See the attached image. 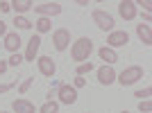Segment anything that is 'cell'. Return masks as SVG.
<instances>
[{
  "label": "cell",
  "mask_w": 152,
  "mask_h": 113,
  "mask_svg": "<svg viewBox=\"0 0 152 113\" xmlns=\"http://www.w3.org/2000/svg\"><path fill=\"white\" fill-rule=\"evenodd\" d=\"M93 52V41L89 36H80L75 43L70 45V56L75 59V61H86Z\"/></svg>",
  "instance_id": "6da1fadb"
},
{
  "label": "cell",
  "mask_w": 152,
  "mask_h": 113,
  "mask_svg": "<svg viewBox=\"0 0 152 113\" xmlns=\"http://www.w3.org/2000/svg\"><path fill=\"white\" fill-rule=\"evenodd\" d=\"M91 16H93V23L98 25V30H102V32H114L116 20H114L111 14H107L104 9H93Z\"/></svg>",
  "instance_id": "7a4b0ae2"
},
{
  "label": "cell",
  "mask_w": 152,
  "mask_h": 113,
  "mask_svg": "<svg viewBox=\"0 0 152 113\" xmlns=\"http://www.w3.org/2000/svg\"><path fill=\"white\" fill-rule=\"evenodd\" d=\"M141 77H143V68L141 66H129V68L123 70L121 75H116V79H118L121 86H132L134 82H139Z\"/></svg>",
  "instance_id": "3957f363"
},
{
  "label": "cell",
  "mask_w": 152,
  "mask_h": 113,
  "mask_svg": "<svg viewBox=\"0 0 152 113\" xmlns=\"http://www.w3.org/2000/svg\"><path fill=\"white\" fill-rule=\"evenodd\" d=\"M57 100L61 104H75L77 102V88H73V84H59L57 86Z\"/></svg>",
  "instance_id": "277c9868"
},
{
  "label": "cell",
  "mask_w": 152,
  "mask_h": 113,
  "mask_svg": "<svg viewBox=\"0 0 152 113\" xmlns=\"http://www.w3.org/2000/svg\"><path fill=\"white\" fill-rule=\"evenodd\" d=\"M52 45H55V50H57V52H64L70 45V32L66 30V27L55 30V32H52Z\"/></svg>",
  "instance_id": "5b68a950"
},
{
  "label": "cell",
  "mask_w": 152,
  "mask_h": 113,
  "mask_svg": "<svg viewBox=\"0 0 152 113\" xmlns=\"http://www.w3.org/2000/svg\"><path fill=\"white\" fill-rule=\"evenodd\" d=\"M129 43V34H127L125 30H114L109 32L107 36V48H111V50H116V48H123V45Z\"/></svg>",
  "instance_id": "8992f818"
},
{
  "label": "cell",
  "mask_w": 152,
  "mask_h": 113,
  "mask_svg": "<svg viewBox=\"0 0 152 113\" xmlns=\"http://www.w3.org/2000/svg\"><path fill=\"white\" fill-rule=\"evenodd\" d=\"M34 12L41 18H50V16H59L61 14V5L59 2H41V5L34 7Z\"/></svg>",
  "instance_id": "52a82bcc"
},
{
  "label": "cell",
  "mask_w": 152,
  "mask_h": 113,
  "mask_svg": "<svg viewBox=\"0 0 152 113\" xmlns=\"http://www.w3.org/2000/svg\"><path fill=\"white\" fill-rule=\"evenodd\" d=\"M118 14H121L123 20H134L136 18V2L134 0H123V2H118Z\"/></svg>",
  "instance_id": "ba28073f"
},
{
  "label": "cell",
  "mask_w": 152,
  "mask_h": 113,
  "mask_svg": "<svg viewBox=\"0 0 152 113\" xmlns=\"http://www.w3.org/2000/svg\"><path fill=\"white\" fill-rule=\"evenodd\" d=\"M37 66H39V72H41L43 77H52L55 72H57V63L52 61L50 56H39Z\"/></svg>",
  "instance_id": "9c48e42d"
},
{
  "label": "cell",
  "mask_w": 152,
  "mask_h": 113,
  "mask_svg": "<svg viewBox=\"0 0 152 113\" xmlns=\"http://www.w3.org/2000/svg\"><path fill=\"white\" fill-rule=\"evenodd\" d=\"M39 48H41V36L39 34H34V36L27 41V48H25V54H23V59L25 61H34L39 54Z\"/></svg>",
  "instance_id": "30bf717a"
},
{
  "label": "cell",
  "mask_w": 152,
  "mask_h": 113,
  "mask_svg": "<svg viewBox=\"0 0 152 113\" xmlns=\"http://www.w3.org/2000/svg\"><path fill=\"white\" fill-rule=\"evenodd\" d=\"M2 48L9 50L12 54H16V52L20 50V36L16 34V32H7V34H5V41H2Z\"/></svg>",
  "instance_id": "8fae6325"
},
{
  "label": "cell",
  "mask_w": 152,
  "mask_h": 113,
  "mask_svg": "<svg viewBox=\"0 0 152 113\" xmlns=\"http://www.w3.org/2000/svg\"><path fill=\"white\" fill-rule=\"evenodd\" d=\"M98 82H100L102 86L114 84L116 82V70H114V66H102V68H98Z\"/></svg>",
  "instance_id": "7c38bea8"
},
{
  "label": "cell",
  "mask_w": 152,
  "mask_h": 113,
  "mask_svg": "<svg viewBox=\"0 0 152 113\" xmlns=\"http://www.w3.org/2000/svg\"><path fill=\"white\" fill-rule=\"evenodd\" d=\"M12 109L16 113H34L37 109H34V104H32L30 100H23V97H18V100L12 102Z\"/></svg>",
  "instance_id": "4fadbf2b"
},
{
  "label": "cell",
  "mask_w": 152,
  "mask_h": 113,
  "mask_svg": "<svg viewBox=\"0 0 152 113\" xmlns=\"http://www.w3.org/2000/svg\"><path fill=\"white\" fill-rule=\"evenodd\" d=\"M98 54H100V59L104 61V66H114V63L118 61L116 50H111V48H107V45H102L100 50H98Z\"/></svg>",
  "instance_id": "5bb4252c"
},
{
  "label": "cell",
  "mask_w": 152,
  "mask_h": 113,
  "mask_svg": "<svg viewBox=\"0 0 152 113\" xmlns=\"http://www.w3.org/2000/svg\"><path fill=\"white\" fill-rule=\"evenodd\" d=\"M136 34H139V38L143 41V45H152V30L148 23H141L139 27H136Z\"/></svg>",
  "instance_id": "9a60e30c"
},
{
  "label": "cell",
  "mask_w": 152,
  "mask_h": 113,
  "mask_svg": "<svg viewBox=\"0 0 152 113\" xmlns=\"http://www.w3.org/2000/svg\"><path fill=\"white\" fill-rule=\"evenodd\" d=\"M32 27H37V34L41 36V34H45V32L52 30V20H50V18H39Z\"/></svg>",
  "instance_id": "2e32d148"
},
{
  "label": "cell",
  "mask_w": 152,
  "mask_h": 113,
  "mask_svg": "<svg viewBox=\"0 0 152 113\" xmlns=\"http://www.w3.org/2000/svg\"><path fill=\"white\" fill-rule=\"evenodd\" d=\"M12 9H16L18 14H25V12H30V9H32V0H14Z\"/></svg>",
  "instance_id": "e0dca14e"
},
{
  "label": "cell",
  "mask_w": 152,
  "mask_h": 113,
  "mask_svg": "<svg viewBox=\"0 0 152 113\" xmlns=\"http://www.w3.org/2000/svg\"><path fill=\"white\" fill-rule=\"evenodd\" d=\"M39 113H59V102H55V100H48L43 104V106L39 109Z\"/></svg>",
  "instance_id": "ac0fdd59"
},
{
  "label": "cell",
  "mask_w": 152,
  "mask_h": 113,
  "mask_svg": "<svg viewBox=\"0 0 152 113\" xmlns=\"http://www.w3.org/2000/svg\"><path fill=\"white\" fill-rule=\"evenodd\" d=\"M14 27H18V30H32V23L25 16H16V18H14Z\"/></svg>",
  "instance_id": "d6986e66"
},
{
  "label": "cell",
  "mask_w": 152,
  "mask_h": 113,
  "mask_svg": "<svg viewBox=\"0 0 152 113\" xmlns=\"http://www.w3.org/2000/svg\"><path fill=\"white\" fill-rule=\"evenodd\" d=\"M91 70H93V63L89 61V63H80L75 72H77V77H84V75H86V72H91Z\"/></svg>",
  "instance_id": "ffe728a7"
},
{
  "label": "cell",
  "mask_w": 152,
  "mask_h": 113,
  "mask_svg": "<svg viewBox=\"0 0 152 113\" xmlns=\"http://www.w3.org/2000/svg\"><path fill=\"white\" fill-rule=\"evenodd\" d=\"M20 63H23V54H18V52H16V54H12V56H9L7 66H12V68H18Z\"/></svg>",
  "instance_id": "44dd1931"
},
{
  "label": "cell",
  "mask_w": 152,
  "mask_h": 113,
  "mask_svg": "<svg viewBox=\"0 0 152 113\" xmlns=\"http://www.w3.org/2000/svg\"><path fill=\"white\" fill-rule=\"evenodd\" d=\"M32 82H34V79H32V77H27V79H23V82H20V86H18V93H20V95H25L27 91H30Z\"/></svg>",
  "instance_id": "7402d4cb"
},
{
  "label": "cell",
  "mask_w": 152,
  "mask_h": 113,
  "mask_svg": "<svg viewBox=\"0 0 152 113\" xmlns=\"http://www.w3.org/2000/svg\"><path fill=\"white\" fill-rule=\"evenodd\" d=\"M139 111H141V113H150V111H152V102H150V100H143V102L139 104Z\"/></svg>",
  "instance_id": "603a6c76"
},
{
  "label": "cell",
  "mask_w": 152,
  "mask_h": 113,
  "mask_svg": "<svg viewBox=\"0 0 152 113\" xmlns=\"http://www.w3.org/2000/svg\"><path fill=\"white\" fill-rule=\"evenodd\" d=\"M150 93L152 91H150V86H148V88H143V91H136L134 95H136V97H143V100H150Z\"/></svg>",
  "instance_id": "cb8c5ba5"
},
{
  "label": "cell",
  "mask_w": 152,
  "mask_h": 113,
  "mask_svg": "<svg viewBox=\"0 0 152 113\" xmlns=\"http://www.w3.org/2000/svg\"><path fill=\"white\" fill-rule=\"evenodd\" d=\"M0 12H2V14L12 12V2H5V0H0Z\"/></svg>",
  "instance_id": "d4e9b609"
},
{
  "label": "cell",
  "mask_w": 152,
  "mask_h": 113,
  "mask_svg": "<svg viewBox=\"0 0 152 113\" xmlns=\"http://www.w3.org/2000/svg\"><path fill=\"white\" fill-rule=\"evenodd\" d=\"M84 84H86V82H84V77H75V79H73V88H82Z\"/></svg>",
  "instance_id": "484cf974"
},
{
  "label": "cell",
  "mask_w": 152,
  "mask_h": 113,
  "mask_svg": "<svg viewBox=\"0 0 152 113\" xmlns=\"http://www.w3.org/2000/svg\"><path fill=\"white\" fill-rule=\"evenodd\" d=\"M14 86H16V84H0V95L7 93V91H9V88H14Z\"/></svg>",
  "instance_id": "4316f807"
},
{
  "label": "cell",
  "mask_w": 152,
  "mask_h": 113,
  "mask_svg": "<svg viewBox=\"0 0 152 113\" xmlns=\"http://www.w3.org/2000/svg\"><path fill=\"white\" fill-rule=\"evenodd\" d=\"M139 5L143 7V9H145V12H150V7H152V2H150V0H141Z\"/></svg>",
  "instance_id": "83f0119b"
},
{
  "label": "cell",
  "mask_w": 152,
  "mask_h": 113,
  "mask_svg": "<svg viewBox=\"0 0 152 113\" xmlns=\"http://www.w3.org/2000/svg\"><path fill=\"white\" fill-rule=\"evenodd\" d=\"M7 72V61H0V75H5Z\"/></svg>",
  "instance_id": "f1b7e54d"
},
{
  "label": "cell",
  "mask_w": 152,
  "mask_h": 113,
  "mask_svg": "<svg viewBox=\"0 0 152 113\" xmlns=\"http://www.w3.org/2000/svg\"><path fill=\"white\" fill-rule=\"evenodd\" d=\"M5 34H7V27H5V23L0 20V36H5Z\"/></svg>",
  "instance_id": "f546056e"
},
{
  "label": "cell",
  "mask_w": 152,
  "mask_h": 113,
  "mask_svg": "<svg viewBox=\"0 0 152 113\" xmlns=\"http://www.w3.org/2000/svg\"><path fill=\"white\" fill-rule=\"evenodd\" d=\"M143 18H145V23L150 25V18H152V14H150V12H143Z\"/></svg>",
  "instance_id": "4dcf8cb0"
},
{
  "label": "cell",
  "mask_w": 152,
  "mask_h": 113,
  "mask_svg": "<svg viewBox=\"0 0 152 113\" xmlns=\"http://www.w3.org/2000/svg\"><path fill=\"white\" fill-rule=\"evenodd\" d=\"M0 113H9V111H0Z\"/></svg>",
  "instance_id": "1f68e13d"
},
{
  "label": "cell",
  "mask_w": 152,
  "mask_h": 113,
  "mask_svg": "<svg viewBox=\"0 0 152 113\" xmlns=\"http://www.w3.org/2000/svg\"><path fill=\"white\" fill-rule=\"evenodd\" d=\"M121 113H129V111H121Z\"/></svg>",
  "instance_id": "d6a6232c"
},
{
  "label": "cell",
  "mask_w": 152,
  "mask_h": 113,
  "mask_svg": "<svg viewBox=\"0 0 152 113\" xmlns=\"http://www.w3.org/2000/svg\"><path fill=\"white\" fill-rule=\"evenodd\" d=\"M0 50H2V43H0Z\"/></svg>",
  "instance_id": "836d02e7"
}]
</instances>
